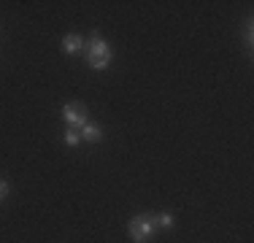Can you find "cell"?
I'll return each instance as SVG.
<instances>
[{"label": "cell", "instance_id": "6da1fadb", "mask_svg": "<svg viewBox=\"0 0 254 243\" xmlns=\"http://www.w3.org/2000/svg\"><path fill=\"white\" fill-rule=\"evenodd\" d=\"M84 49H87V65L95 70H103L111 65L114 60V49L100 38V33H92L87 41H84Z\"/></svg>", "mask_w": 254, "mask_h": 243}, {"label": "cell", "instance_id": "7a4b0ae2", "mask_svg": "<svg viewBox=\"0 0 254 243\" xmlns=\"http://www.w3.org/2000/svg\"><path fill=\"white\" fill-rule=\"evenodd\" d=\"M127 233H130V238L135 243H146L152 241L157 235V224H154V216L152 214H138L130 219V224H127Z\"/></svg>", "mask_w": 254, "mask_h": 243}, {"label": "cell", "instance_id": "3957f363", "mask_svg": "<svg viewBox=\"0 0 254 243\" xmlns=\"http://www.w3.org/2000/svg\"><path fill=\"white\" fill-rule=\"evenodd\" d=\"M63 119L68 122V127H78V130H81L84 124H89V111H87L84 103H65Z\"/></svg>", "mask_w": 254, "mask_h": 243}, {"label": "cell", "instance_id": "277c9868", "mask_svg": "<svg viewBox=\"0 0 254 243\" xmlns=\"http://www.w3.org/2000/svg\"><path fill=\"white\" fill-rule=\"evenodd\" d=\"M81 49H84V38H81V35H65V38H63V52L65 54H78V52H81Z\"/></svg>", "mask_w": 254, "mask_h": 243}, {"label": "cell", "instance_id": "5b68a950", "mask_svg": "<svg viewBox=\"0 0 254 243\" xmlns=\"http://www.w3.org/2000/svg\"><path fill=\"white\" fill-rule=\"evenodd\" d=\"M103 138V130L98 124H92V122H89V124H84L81 127V141H87V143H98Z\"/></svg>", "mask_w": 254, "mask_h": 243}, {"label": "cell", "instance_id": "8992f818", "mask_svg": "<svg viewBox=\"0 0 254 243\" xmlns=\"http://www.w3.org/2000/svg\"><path fill=\"white\" fill-rule=\"evenodd\" d=\"M63 141L68 146H78V143H81V130H78V127H65Z\"/></svg>", "mask_w": 254, "mask_h": 243}, {"label": "cell", "instance_id": "52a82bcc", "mask_svg": "<svg viewBox=\"0 0 254 243\" xmlns=\"http://www.w3.org/2000/svg\"><path fill=\"white\" fill-rule=\"evenodd\" d=\"M154 224H157V230H173L176 219H173L171 214H157L154 216Z\"/></svg>", "mask_w": 254, "mask_h": 243}, {"label": "cell", "instance_id": "ba28073f", "mask_svg": "<svg viewBox=\"0 0 254 243\" xmlns=\"http://www.w3.org/2000/svg\"><path fill=\"white\" fill-rule=\"evenodd\" d=\"M5 197H8V181L0 179V200H5Z\"/></svg>", "mask_w": 254, "mask_h": 243}]
</instances>
